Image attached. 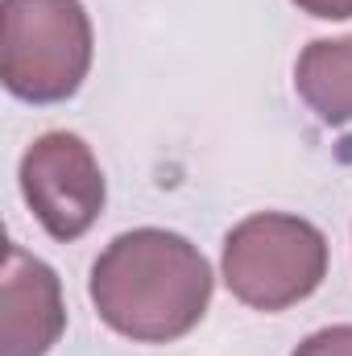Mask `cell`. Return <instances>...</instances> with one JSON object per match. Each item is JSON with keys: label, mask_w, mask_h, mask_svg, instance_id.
Segmentation results:
<instances>
[{"label": "cell", "mask_w": 352, "mask_h": 356, "mask_svg": "<svg viewBox=\"0 0 352 356\" xmlns=\"http://www.w3.org/2000/svg\"><path fill=\"white\" fill-rule=\"evenodd\" d=\"M211 266L178 232L133 228L120 232L91 266L95 315L133 344L182 340L211 302Z\"/></svg>", "instance_id": "6da1fadb"}, {"label": "cell", "mask_w": 352, "mask_h": 356, "mask_svg": "<svg viewBox=\"0 0 352 356\" xmlns=\"http://www.w3.org/2000/svg\"><path fill=\"white\" fill-rule=\"evenodd\" d=\"M91 17L83 0H4L0 79L25 104H63L91 71Z\"/></svg>", "instance_id": "7a4b0ae2"}, {"label": "cell", "mask_w": 352, "mask_h": 356, "mask_svg": "<svg viewBox=\"0 0 352 356\" xmlns=\"http://www.w3.org/2000/svg\"><path fill=\"white\" fill-rule=\"evenodd\" d=\"M224 286L253 311H286L328 277V236L290 211H257L224 236Z\"/></svg>", "instance_id": "3957f363"}, {"label": "cell", "mask_w": 352, "mask_h": 356, "mask_svg": "<svg viewBox=\"0 0 352 356\" xmlns=\"http://www.w3.org/2000/svg\"><path fill=\"white\" fill-rule=\"evenodd\" d=\"M21 195L29 203V211L38 216V224L71 245L88 232L104 211L108 186H104V170L91 154V145L79 133H42L25 158H21Z\"/></svg>", "instance_id": "277c9868"}, {"label": "cell", "mask_w": 352, "mask_h": 356, "mask_svg": "<svg viewBox=\"0 0 352 356\" xmlns=\"http://www.w3.org/2000/svg\"><path fill=\"white\" fill-rule=\"evenodd\" d=\"M67 327L63 282L17 241L4 249L0 273V356H46Z\"/></svg>", "instance_id": "5b68a950"}, {"label": "cell", "mask_w": 352, "mask_h": 356, "mask_svg": "<svg viewBox=\"0 0 352 356\" xmlns=\"http://www.w3.org/2000/svg\"><path fill=\"white\" fill-rule=\"evenodd\" d=\"M294 91L323 124H352V38L311 42L294 63Z\"/></svg>", "instance_id": "8992f818"}, {"label": "cell", "mask_w": 352, "mask_h": 356, "mask_svg": "<svg viewBox=\"0 0 352 356\" xmlns=\"http://www.w3.org/2000/svg\"><path fill=\"white\" fill-rule=\"evenodd\" d=\"M290 356H352V323H336V327L307 336Z\"/></svg>", "instance_id": "52a82bcc"}, {"label": "cell", "mask_w": 352, "mask_h": 356, "mask_svg": "<svg viewBox=\"0 0 352 356\" xmlns=\"http://www.w3.org/2000/svg\"><path fill=\"white\" fill-rule=\"evenodd\" d=\"M294 4L319 21H349L352 17V0H294Z\"/></svg>", "instance_id": "ba28073f"}]
</instances>
